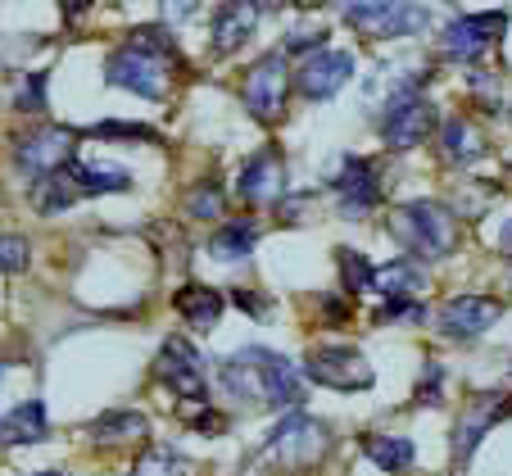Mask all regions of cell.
<instances>
[{
	"label": "cell",
	"mask_w": 512,
	"mask_h": 476,
	"mask_svg": "<svg viewBox=\"0 0 512 476\" xmlns=\"http://www.w3.org/2000/svg\"><path fill=\"white\" fill-rule=\"evenodd\" d=\"M73 141L78 136L68 132V127H37V132H23L14 141V159H19V168H28L37 177H55L68 164H78L73 159V150H78Z\"/></svg>",
	"instance_id": "cell-5"
},
{
	"label": "cell",
	"mask_w": 512,
	"mask_h": 476,
	"mask_svg": "<svg viewBox=\"0 0 512 476\" xmlns=\"http://www.w3.org/2000/svg\"><path fill=\"white\" fill-rule=\"evenodd\" d=\"M336 195H340V209L349 218H363L368 209H377L381 200V177H377V164L363 155H345L340 159V177L336 182Z\"/></svg>",
	"instance_id": "cell-14"
},
{
	"label": "cell",
	"mask_w": 512,
	"mask_h": 476,
	"mask_svg": "<svg viewBox=\"0 0 512 476\" xmlns=\"http://www.w3.org/2000/svg\"><path fill=\"white\" fill-rule=\"evenodd\" d=\"M254 241H259V227H254L250 218H232V223H223L218 232H213L209 254L218 263H241V259H250Z\"/></svg>",
	"instance_id": "cell-22"
},
{
	"label": "cell",
	"mask_w": 512,
	"mask_h": 476,
	"mask_svg": "<svg viewBox=\"0 0 512 476\" xmlns=\"http://www.w3.org/2000/svg\"><path fill=\"white\" fill-rule=\"evenodd\" d=\"M0 272L5 277H14V272H28V241L14 232L0 236Z\"/></svg>",
	"instance_id": "cell-30"
},
{
	"label": "cell",
	"mask_w": 512,
	"mask_h": 476,
	"mask_svg": "<svg viewBox=\"0 0 512 476\" xmlns=\"http://www.w3.org/2000/svg\"><path fill=\"white\" fill-rule=\"evenodd\" d=\"M372 322H377V327H386V322H422V304L417 300H390L372 313Z\"/></svg>",
	"instance_id": "cell-32"
},
{
	"label": "cell",
	"mask_w": 512,
	"mask_h": 476,
	"mask_svg": "<svg viewBox=\"0 0 512 476\" xmlns=\"http://www.w3.org/2000/svg\"><path fill=\"white\" fill-rule=\"evenodd\" d=\"M41 87H46V78H41V73H32L28 87H23V96H19V105L28 109V114H37V109H41Z\"/></svg>",
	"instance_id": "cell-36"
},
{
	"label": "cell",
	"mask_w": 512,
	"mask_h": 476,
	"mask_svg": "<svg viewBox=\"0 0 512 476\" xmlns=\"http://www.w3.org/2000/svg\"><path fill=\"white\" fill-rule=\"evenodd\" d=\"M304 377L318 381V386H331V390H368L377 381L372 363L363 359L358 350L349 345H322L304 359Z\"/></svg>",
	"instance_id": "cell-4"
},
{
	"label": "cell",
	"mask_w": 512,
	"mask_h": 476,
	"mask_svg": "<svg viewBox=\"0 0 512 476\" xmlns=\"http://www.w3.org/2000/svg\"><path fill=\"white\" fill-rule=\"evenodd\" d=\"M91 136H132V141H159L155 127H141V123H100V127H91Z\"/></svg>",
	"instance_id": "cell-33"
},
{
	"label": "cell",
	"mask_w": 512,
	"mask_h": 476,
	"mask_svg": "<svg viewBox=\"0 0 512 476\" xmlns=\"http://www.w3.org/2000/svg\"><path fill=\"white\" fill-rule=\"evenodd\" d=\"M512 413V395H476L467 399V413L458 418L454 427V440H449V449H454V463H467V458L476 454V445L485 440V431H494L503 418Z\"/></svg>",
	"instance_id": "cell-10"
},
{
	"label": "cell",
	"mask_w": 512,
	"mask_h": 476,
	"mask_svg": "<svg viewBox=\"0 0 512 476\" xmlns=\"http://www.w3.org/2000/svg\"><path fill=\"white\" fill-rule=\"evenodd\" d=\"M345 23L363 37H413L431 23L422 5H395V0H372V5H349Z\"/></svg>",
	"instance_id": "cell-6"
},
{
	"label": "cell",
	"mask_w": 512,
	"mask_h": 476,
	"mask_svg": "<svg viewBox=\"0 0 512 476\" xmlns=\"http://www.w3.org/2000/svg\"><path fill=\"white\" fill-rule=\"evenodd\" d=\"M503 28H508V14L503 10H494V14H458V19H449L445 37H440V50H445L449 59H458V64H476V59H481L485 50L503 37Z\"/></svg>",
	"instance_id": "cell-8"
},
{
	"label": "cell",
	"mask_w": 512,
	"mask_h": 476,
	"mask_svg": "<svg viewBox=\"0 0 512 476\" xmlns=\"http://www.w3.org/2000/svg\"><path fill=\"white\" fill-rule=\"evenodd\" d=\"M186 209H191L195 218H223V191H218L213 182L195 186L191 200H186Z\"/></svg>",
	"instance_id": "cell-31"
},
{
	"label": "cell",
	"mask_w": 512,
	"mask_h": 476,
	"mask_svg": "<svg viewBox=\"0 0 512 476\" xmlns=\"http://www.w3.org/2000/svg\"><path fill=\"white\" fill-rule=\"evenodd\" d=\"M232 300H236V304H241V309H250V313H268V309H272V304H268V300H254V295H250V291H232Z\"/></svg>",
	"instance_id": "cell-38"
},
{
	"label": "cell",
	"mask_w": 512,
	"mask_h": 476,
	"mask_svg": "<svg viewBox=\"0 0 512 476\" xmlns=\"http://www.w3.org/2000/svg\"><path fill=\"white\" fill-rule=\"evenodd\" d=\"M78 195H82L78 182H73V173L64 168V173H55V177H41L37 191H32V204H37L41 214H64V209L78 200Z\"/></svg>",
	"instance_id": "cell-26"
},
{
	"label": "cell",
	"mask_w": 512,
	"mask_h": 476,
	"mask_svg": "<svg viewBox=\"0 0 512 476\" xmlns=\"http://www.w3.org/2000/svg\"><path fill=\"white\" fill-rule=\"evenodd\" d=\"M223 386H227V395L250 399V404L290 408L304 399V372L290 359H281L277 350L245 345V350L223 359Z\"/></svg>",
	"instance_id": "cell-1"
},
{
	"label": "cell",
	"mask_w": 512,
	"mask_h": 476,
	"mask_svg": "<svg viewBox=\"0 0 512 476\" xmlns=\"http://www.w3.org/2000/svg\"><path fill=\"white\" fill-rule=\"evenodd\" d=\"M426 286L422 268H417L413 259H395V263H381L377 272H372V291L381 295V300H417V291Z\"/></svg>",
	"instance_id": "cell-20"
},
{
	"label": "cell",
	"mask_w": 512,
	"mask_h": 476,
	"mask_svg": "<svg viewBox=\"0 0 512 476\" xmlns=\"http://www.w3.org/2000/svg\"><path fill=\"white\" fill-rule=\"evenodd\" d=\"M245 109L254 118H268V123L281 118V109H286V64H281V55H263L245 73Z\"/></svg>",
	"instance_id": "cell-15"
},
{
	"label": "cell",
	"mask_w": 512,
	"mask_h": 476,
	"mask_svg": "<svg viewBox=\"0 0 512 476\" xmlns=\"http://www.w3.org/2000/svg\"><path fill=\"white\" fill-rule=\"evenodd\" d=\"M390 236L417 259H445L458 245V223L440 200H413L390 214Z\"/></svg>",
	"instance_id": "cell-2"
},
{
	"label": "cell",
	"mask_w": 512,
	"mask_h": 476,
	"mask_svg": "<svg viewBox=\"0 0 512 476\" xmlns=\"http://www.w3.org/2000/svg\"><path fill=\"white\" fill-rule=\"evenodd\" d=\"M155 377L164 381L173 395L204 404V359H200V350H195L186 336H168L164 340V350H159V359H155Z\"/></svg>",
	"instance_id": "cell-9"
},
{
	"label": "cell",
	"mask_w": 512,
	"mask_h": 476,
	"mask_svg": "<svg viewBox=\"0 0 512 476\" xmlns=\"http://www.w3.org/2000/svg\"><path fill=\"white\" fill-rule=\"evenodd\" d=\"M182 418L191 422V427L209 431V436H218V431L227 427V418H223V413H213V408H204V404H195V408H182Z\"/></svg>",
	"instance_id": "cell-34"
},
{
	"label": "cell",
	"mask_w": 512,
	"mask_h": 476,
	"mask_svg": "<svg viewBox=\"0 0 512 476\" xmlns=\"http://www.w3.org/2000/svg\"><path fill=\"white\" fill-rule=\"evenodd\" d=\"M363 454L372 458V463L381 467V472H390V476H404L408 467L417 463V445L408 436H363Z\"/></svg>",
	"instance_id": "cell-21"
},
{
	"label": "cell",
	"mask_w": 512,
	"mask_h": 476,
	"mask_svg": "<svg viewBox=\"0 0 512 476\" xmlns=\"http://www.w3.org/2000/svg\"><path fill=\"white\" fill-rule=\"evenodd\" d=\"M327 449H331L327 427L313 422V418H304V413H290V418L281 422V427L272 431V440H268V454L277 458V463H286V467H313Z\"/></svg>",
	"instance_id": "cell-7"
},
{
	"label": "cell",
	"mask_w": 512,
	"mask_h": 476,
	"mask_svg": "<svg viewBox=\"0 0 512 476\" xmlns=\"http://www.w3.org/2000/svg\"><path fill=\"white\" fill-rule=\"evenodd\" d=\"M304 46H322V32H290L286 50H304Z\"/></svg>",
	"instance_id": "cell-37"
},
{
	"label": "cell",
	"mask_w": 512,
	"mask_h": 476,
	"mask_svg": "<svg viewBox=\"0 0 512 476\" xmlns=\"http://www.w3.org/2000/svg\"><path fill=\"white\" fill-rule=\"evenodd\" d=\"M177 313H182L195 331H209L223 318V295L213 291V286H182V291H177Z\"/></svg>",
	"instance_id": "cell-24"
},
{
	"label": "cell",
	"mask_w": 512,
	"mask_h": 476,
	"mask_svg": "<svg viewBox=\"0 0 512 476\" xmlns=\"http://www.w3.org/2000/svg\"><path fill=\"white\" fill-rule=\"evenodd\" d=\"M440 377H445V372H440V363H431V368H426L422 390H417V404H440Z\"/></svg>",
	"instance_id": "cell-35"
},
{
	"label": "cell",
	"mask_w": 512,
	"mask_h": 476,
	"mask_svg": "<svg viewBox=\"0 0 512 476\" xmlns=\"http://www.w3.org/2000/svg\"><path fill=\"white\" fill-rule=\"evenodd\" d=\"M164 59H155V55H141V50H114L109 55V64H105V82L109 87H127V91H136V96H145V100H159L164 96Z\"/></svg>",
	"instance_id": "cell-12"
},
{
	"label": "cell",
	"mask_w": 512,
	"mask_h": 476,
	"mask_svg": "<svg viewBox=\"0 0 512 476\" xmlns=\"http://www.w3.org/2000/svg\"><path fill=\"white\" fill-rule=\"evenodd\" d=\"M236 191L250 204H277L281 200V159L277 150H259L236 177Z\"/></svg>",
	"instance_id": "cell-16"
},
{
	"label": "cell",
	"mask_w": 512,
	"mask_h": 476,
	"mask_svg": "<svg viewBox=\"0 0 512 476\" xmlns=\"http://www.w3.org/2000/svg\"><path fill=\"white\" fill-rule=\"evenodd\" d=\"M46 436H50V422L41 399H28V404L10 408L0 418V445H41Z\"/></svg>",
	"instance_id": "cell-18"
},
{
	"label": "cell",
	"mask_w": 512,
	"mask_h": 476,
	"mask_svg": "<svg viewBox=\"0 0 512 476\" xmlns=\"http://www.w3.org/2000/svg\"><path fill=\"white\" fill-rule=\"evenodd\" d=\"M503 318V300L494 295H454L440 309V336L449 340H476Z\"/></svg>",
	"instance_id": "cell-11"
},
{
	"label": "cell",
	"mask_w": 512,
	"mask_h": 476,
	"mask_svg": "<svg viewBox=\"0 0 512 476\" xmlns=\"http://www.w3.org/2000/svg\"><path fill=\"white\" fill-rule=\"evenodd\" d=\"M73 182L82 195H114V191H132V173L118 164H68Z\"/></svg>",
	"instance_id": "cell-25"
},
{
	"label": "cell",
	"mask_w": 512,
	"mask_h": 476,
	"mask_svg": "<svg viewBox=\"0 0 512 476\" xmlns=\"http://www.w3.org/2000/svg\"><path fill=\"white\" fill-rule=\"evenodd\" d=\"M127 46L141 50V55L164 59V64H177V46H173V32H168V28H136Z\"/></svg>",
	"instance_id": "cell-28"
},
{
	"label": "cell",
	"mask_w": 512,
	"mask_h": 476,
	"mask_svg": "<svg viewBox=\"0 0 512 476\" xmlns=\"http://www.w3.org/2000/svg\"><path fill=\"white\" fill-rule=\"evenodd\" d=\"M349 78H354V55L349 50H313L295 73V87L309 100H331Z\"/></svg>",
	"instance_id": "cell-13"
},
{
	"label": "cell",
	"mask_w": 512,
	"mask_h": 476,
	"mask_svg": "<svg viewBox=\"0 0 512 476\" xmlns=\"http://www.w3.org/2000/svg\"><path fill=\"white\" fill-rule=\"evenodd\" d=\"M132 476H191V463L173 449H150V454H141Z\"/></svg>",
	"instance_id": "cell-29"
},
{
	"label": "cell",
	"mask_w": 512,
	"mask_h": 476,
	"mask_svg": "<svg viewBox=\"0 0 512 476\" xmlns=\"http://www.w3.org/2000/svg\"><path fill=\"white\" fill-rule=\"evenodd\" d=\"M254 23H259V5H250V0L223 5L218 19H213V50H218V55H232V50L254 32Z\"/></svg>",
	"instance_id": "cell-19"
},
{
	"label": "cell",
	"mask_w": 512,
	"mask_h": 476,
	"mask_svg": "<svg viewBox=\"0 0 512 476\" xmlns=\"http://www.w3.org/2000/svg\"><path fill=\"white\" fill-rule=\"evenodd\" d=\"M440 155H445L449 164H476V159L485 155V136L476 132L467 118H449V123L440 127Z\"/></svg>",
	"instance_id": "cell-23"
},
{
	"label": "cell",
	"mask_w": 512,
	"mask_h": 476,
	"mask_svg": "<svg viewBox=\"0 0 512 476\" xmlns=\"http://www.w3.org/2000/svg\"><path fill=\"white\" fill-rule=\"evenodd\" d=\"M37 476H64V472H37Z\"/></svg>",
	"instance_id": "cell-39"
},
{
	"label": "cell",
	"mask_w": 512,
	"mask_h": 476,
	"mask_svg": "<svg viewBox=\"0 0 512 476\" xmlns=\"http://www.w3.org/2000/svg\"><path fill=\"white\" fill-rule=\"evenodd\" d=\"M336 263H340V277H345V291L349 295L372 291V272H377V268H372V263L363 259L358 250H349V245H345V250H336Z\"/></svg>",
	"instance_id": "cell-27"
},
{
	"label": "cell",
	"mask_w": 512,
	"mask_h": 476,
	"mask_svg": "<svg viewBox=\"0 0 512 476\" xmlns=\"http://www.w3.org/2000/svg\"><path fill=\"white\" fill-rule=\"evenodd\" d=\"M422 87H426V78H417V82H404V87L390 96L386 114H381V136H386L390 150H413L431 136L435 105L422 96Z\"/></svg>",
	"instance_id": "cell-3"
},
{
	"label": "cell",
	"mask_w": 512,
	"mask_h": 476,
	"mask_svg": "<svg viewBox=\"0 0 512 476\" xmlns=\"http://www.w3.org/2000/svg\"><path fill=\"white\" fill-rule=\"evenodd\" d=\"M145 436H150V422H145L141 413H132V408H109V413H100L87 427V440L100 449L136 445V440H145Z\"/></svg>",
	"instance_id": "cell-17"
}]
</instances>
